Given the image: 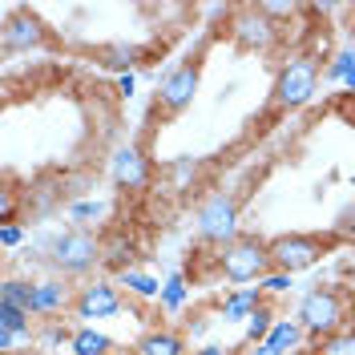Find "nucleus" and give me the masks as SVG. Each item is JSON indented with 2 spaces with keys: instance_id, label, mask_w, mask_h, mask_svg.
Returning <instances> with one entry per match:
<instances>
[{
  "instance_id": "6",
  "label": "nucleus",
  "mask_w": 355,
  "mask_h": 355,
  "mask_svg": "<svg viewBox=\"0 0 355 355\" xmlns=\"http://www.w3.org/2000/svg\"><path fill=\"white\" fill-rule=\"evenodd\" d=\"M339 243L335 234H303V230H287L279 239H270V266L283 275H303L315 263H323Z\"/></svg>"
},
{
  "instance_id": "15",
  "label": "nucleus",
  "mask_w": 355,
  "mask_h": 355,
  "mask_svg": "<svg viewBox=\"0 0 355 355\" xmlns=\"http://www.w3.org/2000/svg\"><path fill=\"white\" fill-rule=\"evenodd\" d=\"M141 57H146V53H141L137 44H125V41H113V44H101V49H93V61H97L101 69H110V73H117V77L133 73Z\"/></svg>"
},
{
  "instance_id": "35",
  "label": "nucleus",
  "mask_w": 355,
  "mask_h": 355,
  "mask_svg": "<svg viewBox=\"0 0 355 355\" xmlns=\"http://www.w3.org/2000/svg\"><path fill=\"white\" fill-rule=\"evenodd\" d=\"M190 355H226V352H222L218 343H202V347H194Z\"/></svg>"
},
{
  "instance_id": "10",
  "label": "nucleus",
  "mask_w": 355,
  "mask_h": 355,
  "mask_svg": "<svg viewBox=\"0 0 355 355\" xmlns=\"http://www.w3.org/2000/svg\"><path fill=\"white\" fill-rule=\"evenodd\" d=\"M125 307V295L117 287V279H89L77 287V299H73V319H85L89 327L97 319H113L117 311Z\"/></svg>"
},
{
  "instance_id": "27",
  "label": "nucleus",
  "mask_w": 355,
  "mask_h": 355,
  "mask_svg": "<svg viewBox=\"0 0 355 355\" xmlns=\"http://www.w3.org/2000/svg\"><path fill=\"white\" fill-rule=\"evenodd\" d=\"M105 214V202H97V198H77V202H69V218L77 222V226H85L89 218L97 222Z\"/></svg>"
},
{
  "instance_id": "19",
  "label": "nucleus",
  "mask_w": 355,
  "mask_h": 355,
  "mask_svg": "<svg viewBox=\"0 0 355 355\" xmlns=\"http://www.w3.org/2000/svg\"><path fill=\"white\" fill-rule=\"evenodd\" d=\"M101 239H105V259H101V266L113 270V275L130 270V263L137 259V243H133L125 230H110V234H101Z\"/></svg>"
},
{
  "instance_id": "16",
  "label": "nucleus",
  "mask_w": 355,
  "mask_h": 355,
  "mask_svg": "<svg viewBox=\"0 0 355 355\" xmlns=\"http://www.w3.org/2000/svg\"><path fill=\"white\" fill-rule=\"evenodd\" d=\"M299 343H303V327H299V319H279V323L270 327V335L254 347V355H291Z\"/></svg>"
},
{
  "instance_id": "17",
  "label": "nucleus",
  "mask_w": 355,
  "mask_h": 355,
  "mask_svg": "<svg viewBox=\"0 0 355 355\" xmlns=\"http://www.w3.org/2000/svg\"><path fill=\"white\" fill-rule=\"evenodd\" d=\"M137 355H190L186 352V335L174 327H150L137 339Z\"/></svg>"
},
{
  "instance_id": "18",
  "label": "nucleus",
  "mask_w": 355,
  "mask_h": 355,
  "mask_svg": "<svg viewBox=\"0 0 355 355\" xmlns=\"http://www.w3.org/2000/svg\"><path fill=\"white\" fill-rule=\"evenodd\" d=\"M113 279H117V287L125 291V295L141 299V303H157V299H162V287H166L157 275H150V270H137V266L121 270V275H113Z\"/></svg>"
},
{
  "instance_id": "32",
  "label": "nucleus",
  "mask_w": 355,
  "mask_h": 355,
  "mask_svg": "<svg viewBox=\"0 0 355 355\" xmlns=\"http://www.w3.org/2000/svg\"><path fill=\"white\" fill-rule=\"evenodd\" d=\"M12 214H17V198H12V190H0V222H4V226L17 222Z\"/></svg>"
},
{
  "instance_id": "20",
  "label": "nucleus",
  "mask_w": 355,
  "mask_h": 355,
  "mask_svg": "<svg viewBox=\"0 0 355 355\" xmlns=\"http://www.w3.org/2000/svg\"><path fill=\"white\" fill-rule=\"evenodd\" d=\"M110 352H113V339L105 331H97V327H89V323H81V327L73 331L69 355H110Z\"/></svg>"
},
{
  "instance_id": "11",
  "label": "nucleus",
  "mask_w": 355,
  "mask_h": 355,
  "mask_svg": "<svg viewBox=\"0 0 355 355\" xmlns=\"http://www.w3.org/2000/svg\"><path fill=\"white\" fill-rule=\"evenodd\" d=\"M110 182L125 194H141L154 182V162L141 154L133 141H121L110 150Z\"/></svg>"
},
{
  "instance_id": "9",
  "label": "nucleus",
  "mask_w": 355,
  "mask_h": 355,
  "mask_svg": "<svg viewBox=\"0 0 355 355\" xmlns=\"http://www.w3.org/2000/svg\"><path fill=\"white\" fill-rule=\"evenodd\" d=\"M0 49L4 57H17V53H41L49 49V28L37 12L28 8H8L4 12V28H0Z\"/></svg>"
},
{
  "instance_id": "37",
  "label": "nucleus",
  "mask_w": 355,
  "mask_h": 355,
  "mask_svg": "<svg viewBox=\"0 0 355 355\" xmlns=\"http://www.w3.org/2000/svg\"><path fill=\"white\" fill-rule=\"evenodd\" d=\"M343 113H347V121L355 125V97H347V105H343Z\"/></svg>"
},
{
  "instance_id": "7",
  "label": "nucleus",
  "mask_w": 355,
  "mask_h": 355,
  "mask_svg": "<svg viewBox=\"0 0 355 355\" xmlns=\"http://www.w3.org/2000/svg\"><path fill=\"white\" fill-rule=\"evenodd\" d=\"M198 81H202V65L190 57V61H182L174 65L162 81H157V93H154V113L162 121H170L178 113H186L194 105V97H198Z\"/></svg>"
},
{
  "instance_id": "38",
  "label": "nucleus",
  "mask_w": 355,
  "mask_h": 355,
  "mask_svg": "<svg viewBox=\"0 0 355 355\" xmlns=\"http://www.w3.org/2000/svg\"><path fill=\"white\" fill-rule=\"evenodd\" d=\"M343 93H347V97H355V73L347 77V81H343Z\"/></svg>"
},
{
  "instance_id": "25",
  "label": "nucleus",
  "mask_w": 355,
  "mask_h": 355,
  "mask_svg": "<svg viewBox=\"0 0 355 355\" xmlns=\"http://www.w3.org/2000/svg\"><path fill=\"white\" fill-rule=\"evenodd\" d=\"M275 323H279L275 307H270V303H263V307H259L254 315H250V319H246V343H254V347H259L266 335H270V327H275Z\"/></svg>"
},
{
  "instance_id": "39",
  "label": "nucleus",
  "mask_w": 355,
  "mask_h": 355,
  "mask_svg": "<svg viewBox=\"0 0 355 355\" xmlns=\"http://www.w3.org/2000/svg\"><path fill=\"white\" fill-rule=\"evenodd\" d=\"M24 355H61V352H49V347H33V352H24Z\"/></svg>"
},
{
  "instance_id": "8",
  "label": "nucleus",
  "mask_w": 355,
  "mask_h": 355,
  "mask_svg": "<svg viewBox=\"0 0 355 355\" xmlns=\"http://www.w3.org/2000/svg\"><path fill=\"white\" fill-rule=\"evenodd\" d=\"M226 37L239 44L243 53H270L279 44V37H283V24H275L259 4H246V8H234L230 12Z\"/></svg>"
},
{
  "instance_id": "31",
  "label": "nucleus",
  "mask_w": 355,
  "mask_h": 355,
  "mask_svg": "<svg viewBox=\"0 0 355 355\" xmlns=\"http://www.w3.org/2000/svg\"><path fill=\"white\" fill-rule=\"evenodd\" d=\"M331 234H335V239H347V234H355V206H343V210H339Z\"/></svg>"
},
{
  "instance_id": "24",
  "label": "nucleus",
  "mask_w": 355,
  "mask_h": 355,
  "mask_svg": "<svg viewBox=\"0 0 355 355\" xmlns=\"http://www.w3.org/2000/svg\"><path fill=\"white\" fill-rule=\"evenodd\" d=\"M0 303H12V307H21L33 315V279H17V275H8L4 283H0Z\"/></svg>"
},
{
  "instance_id": "12",
  "label": "nucleus",
  "mask_w": 355,
  "mask_h": 355,
  "mask_svg": "<svg viewBox=\"0 0 355 355\" xmlns=\"http://www.w3.org/2000/svg\"><path fill=\"white\" fill-rule=\"evenodd\" d=\"M73 299H77V287L61 279V275H41L33 279V319H53V315H65L73 311Z\"/></svg>"
},
{
  "instance_id": "23",
  "label": "nucleus",
  "mask_w": 355,
  "mask_h": 355,
  "mask_svg": "<svg viewBox=\"0 0 355 355\" xmlns=\"http://www.w3.org/2000/svg\"><path fill=\"white\" fill-rule=\"evenodd\" d=\"M352 73H355V44H343V49H335L331 57H327V65H323V81L343 85Z\"/></svg>"
},
{
  "instance_id": "33",
  "label": "nucleus",
  "mask_w": 355,
  "mask_h": 355,
  "mask_svg": "<svg viewBox=\"0 0 355 355\" xmlns=\"http://www.w3.org/2000/svg\"><path fill=\"white\" fill-rule=\"evenodd\" d=\"M133 89H137V73H125V77H117V93H121V97H133Z\"/></svg>"
},
{
  "instance_id": "21",
  "label": "nucleus",
  "mask_w": 355,
  "mask_h": 355,
  "mask_svg": "<svg viewBox=\"0 0 355 355\" xmlns=\"http://www.w3.org/2000/svg\"><path fill=\"white\" fill-rule=\"evenodd\" d=\"M162 311L166 315H178V311L190 303V283H186V270H170V279H166V287H162Z\"/></svg>"
},
{
  "instance_id": "2",
  "label": "nucleus",
  "mask_w": 355,
  "mask_h": 355,
  "mask_svg": "<svg viewBox=\"0 0 355 355\" xmlns=\"http://www.w3.org/2000/svg\"><path fill=\"white\" fill-rule=\"evenodd\" d=\"M323 81V65L311 53H291L283 65L275 69V85H270V105L279 113H295L315 101Z\"/></svg>"
},
{
  "instance_id": "28",
  "label": "nucleus",
  "mask_w": 355,
  "mask_h": 355,
  "mask_svg": "<svg viewBox=\"0 0 355 355\" xmlns=\"http://www.w3.org/2000/svg\"><path fill=\"white\" fill-rule=\"evenodd\" d=\"M259 287H263L266 295H287V291L295 287V275H283V270H270V275H266V279L259 283Z\"/></svg>"
},
{
  "instance_id": "5",
  "label": "nucleus",
  "mask_w": 355,
  "mask_h": 355,
  "mask_svg": "<svg viewBox=\"0 0 355 355\" xmlns=\"http://www.w3.org/2000/svg\"><path fill=\"white\" fill-rule=\"evenodd\" d=\"M194 234L198 243L214 246H230L243 230H239V194L234 190H210L206 198L194 206Z\"/></svg>"
},
{
  "instance_id": "29",
  "label": "nucleus",
  "mask_w": 355,
  "mask_h": 355,
  "mask_svg": "<svg viewBox=\"0 0 355 355\" xmlns=\"http://www.w3.org/2000/svg\"><path fill=\"white\" fill-rule=\"evenodd\" d=\"M24 239H28V226H21V222H8V226H0V246H4V250H17Z\"/></svg>"
},
{
  "instance_id": "14",
  "label": "nucleus",
  "mask_w": 355,
  "mask_h": 355,
  "mask_svg": "<svg viewBox=\"0 0 355 355\" xmlns=\"http://www.w3.org/2000/svg\"><path fill=\"white\" fill-rule=\"evenodd\" d=\"M266 303V291L254 283V287H230L222 295V307H218V319L222 323H246L254 311Z\"/></svg>"
},
{
  "instance_id": "36",
  "label": "nucleus",
  "mask_w": 355,
  "mask_h": 355,
  "mask_svg": "<svg viewBox=\"0 0 355 355\" xmlns=\"http://www.w3.org/2000/svg\"><path fill=\"white\" fill-rule=\"evenodd\" d=\"M347 327H352V331H355V295H352V299H347Z\"/></svg>"
},
{
  "instance_id": "4",
  "label": "nucleus",
  "mask_w": 355,
  "mask_h": 355,
  "mask_svg": "<svg viewBox=\"0 0 355 355\" xmlns=\"http://www.w3.org/2000/svg\"><path fill=\"white\" fill-rule=\"evenodd\" d=\"M295 319H299L303 335L319 343V339H327V335L347 327V295L339 287H331V283L303 291V299L295 307Z\"/></svg>"
},
{
  "instance_id": "30",
  "label": "nucleus",
  "mask_w": 355,
  "mask_h": 355,
  "mask_svg": "<svg viewBox=\"0 0 355 355\" xmlns=\"http://www.w3.org/2000/svg\"><path fill=\"white\" fill-rule=\"evenodd\" d=\"M24 323H33L28 311L12 307V303H0V327H24Z\"/></svg>"
},
{
  "instance_id": "22",
  "label": "nucleus",
  "mask_w": 355,
  "mask_h": 355,
  "mask_svg": "<svg viewBox=\"0 0 355 355\" xmlns=\"http://www.w3.org/2000/svg\"><path fill=\"white\" fill-rule=\"evenodd\" d=\"M73 331H77V327H69V323H61V319H44V323H37V347L61 352V347L73 343Z\"/></svg>"
},
{
  "instance_id": "26",
  "label": "nucleus",
  "mask_w": 355,
  "mask_h": 355,
  "mask_svg": "<svg viewBox=\"0 0 355 355\" xmlns=\"http://www.w3.org/2000/svg\"><path fill=\"white\" fill-rule=\"evenodd\" d=\"M315 355H355V331H352V327H343V331L319 339Z\"/></svg>"
},
{
  "instance_id": "1",
  "label": "nucleus",
  "mask_w": 355,
  "mask_h": 355,
  "mask_svg": "<svg viewBox=\"0 0 355 355\" xmlns=\"http://www.w3.org/2000/svg\"><path fill=\"white\" fill-rule=\"evenodd\" d=\"M101 259H105V239L89 226H69L61 234H53L49 254H44L49 270L61 279H85L101 266Z\"/></svg>"
},
{
  "instance_id": "13",
  "label": "nucleus",
  "mask_w": 355,
  "mask_h": 355,
  "mask_svg": "<svg viewBox=\"0 0 355 355\" xmlns=\"http://www.w3.org/2000/svg\"><path fill=\"white\" fill-rule=\"evenodd\" d=\"M157 178H162L166 194L182 198V194H194V190L202 186V178H206V166H202V157L182 154V157H174V162H166V166L157 170Z\"/></svg>"
},
{
  "instance_id": "34",
  "label": "nucleus",
  "mask_w": 355,
  "mask_h": 355,
  "mask_svg": "<svg viewBox=\"0 0 355 355\" xmlns=\"http://www.w3.org/2000/svg\"><path fill=\"white\" fill-rule=\"evenodd\" d=\"M206 327H210V319H206V315H194V323H186V335H190V339H198Z\"/></svg>"
},
{
  "instance_id": "3",
  "label": "nucleus",
  "mask_w": 355,
  "mask_h": 355,
  "mask_svg": "<svg viewBox=\"0 0 355 355\" xmlns=\"http://www.w3.org/2000/svg\"><path fill=\"white\" fill-rule=\"evenodd\" d=\"M214 263H218V275L234 287H254L275 270L270 266V243L259 234H239L230 246H222L214 254Z\"/></svg>"
}]
</instances>
